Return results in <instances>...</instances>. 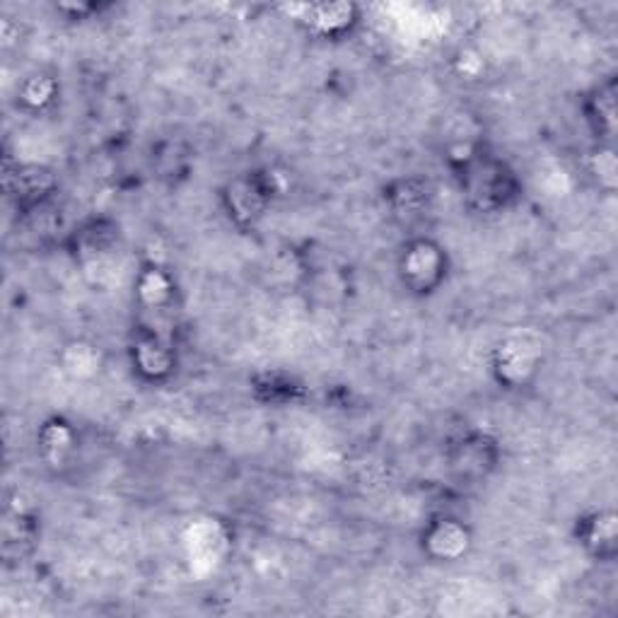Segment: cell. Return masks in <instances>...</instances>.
Masks as SVG:
<instances>
[{
    "label": "cell",
    "mask_w": 618,
    "mask_h": 618,
    "mask_svg": "<svg viewBox=\"0 0 618 618\" xmlns=\"http://www.w3.org/2000/svg\"><path fill=\"white\" fill-rule=\"evenodd\" d=\"M575 537L585 546L587 554H592L597 560H611L616 556V515L611 510H597L578 519Z\"/></svg>",
    "instance_id": "5"
},
{
    "label": "cell",
    "mask_w": 618,
    "mask_h": 618,
    "mask_svg": "<svg viewBox=\"0 0 618 618\" xmlns=\"http://www.w3.org/2000/svg\"><path fill=\"white\" fill-rule=\"evenodd\" d=\"M399 276L403 286L416 295H430L447 278V255L432 240H413L401 249Z\"/></svg>",
    "instance_id": "2"
},
{
    "label": "cell",
    "mask_w": 618,
    "mask_h": 618,
    "mask_svg": "<svg viewBox=\"0 0 618 618\" xmlns=\"http://www.w3.org/2000/svg\"><path fill=\"white\" fill-rule=\"evenodd\" d=\"M259 391H263V401H292L298 397L300 385H295V379L288 375H280V372H271V375H261L257 379V387Z\"/></svg>",
    "instance_id": "12"
},
{
    "label": "cell",
    "mask_w": 618,
    "mask_h": 618,
    "mask_svg": "<svg viewBox=\"0 0 618 618\" xmlns=\"http://www.w3.org/2000/svg\"><path fill=\"white\" fill-rule=\"evenodd\" d=\"M461 191L479 213H496L517 196V179L508 165L484 152L467 154L459 165Z\"/></svg>",
    "instance_id": "1"
},
{
    "label": "cell",
    "mask_w": 618,
    "mask_h": 618,
    "mask_svg": "<svg viewBox=\"0 0 618 618\" xmlns=\"http://www.w3.org/2000/svg\"><path fill=\"white\" fill-rule=\"evenodd\" d=\"M449 467L461 479H484L496 467V447L484 435H469L452 447Z\"/></svg>",
    "instance_id": "6"
},
{
    "label": "cell",
    "mask_w": 618,
    "mask_h": 618,
    "mask_svg": "<svg viewBox=\"0 0 618 618\" xmlns=\"http://www.w3.org/2000/svg\"><path fill=\"white\" fill-rule=\"evenodd\" d=\"M469 544V529L459 519H438L423 534V546L438 560H457L461 554H467Z\"/></svg>",
    "instance_id": "7"
},
{
    "label": "cell",
    "mask_w": 618,
    "mask_h": 618,
    "mask_svg": "<svg viewBox=\"0 0 618 618\" xmlns=\"http://www.w3.org/2000/svg\"><path fill=\"white\" fill-rule=\"evenodd\" d=\"M300 20L319 37H339L356 24V8L343 3L331 6H307L302 8Z\"/></svg>",
    "instance_id": "9"
},
{
    "label": "cell",
    "mask_w": 618,
    "mask_h": 618,
    "mask_svg": "<svg viewBox=\"0 0 618 618\" xmlns=\"http://www.w3.org/2000/svg\"><path fill=\"white\" fill-rule=\"evenodd\" d=\"M587 119L599 140H611L616 131V82L599 86L587 102Z\"/></svg>",
    "instance_id": "10"
},
{
    "label": "cell",
    "mask_w": 618,
    "mask_h": 618,
    "mask_svg": "<svg viewBox=\"0 0 618 618\" xmlns=\"http://www.w3.org/2000/svg\"><path fill=\"white\" fill-rule=\"evenodd\" d=\"M131 358H133V370H138L150 382L165 379L175 368V356L170 346L162 341L160 333L150 329H140L136 333V341L131 346Z\"/></svg>",
    "instance_id": "4"
},
{
    "label": "cell",
    "mask_w": 618,
    "mask_h": 618,
    "mask_svg": "<svg viewBox=\"0 0 618 618\" xmlns=\"http://www.w3.org/2000/svg\"><path fill=\"white\" fill-rule=\"evenodd\" d=\"M22 97L30 104L34 107H41V104H47L51 97H53V82L47 80V78H32V80H27L24 82V90H22Z\"/></svg>",
    "instance_id": "13"
},
{
    "label": "cell",
    "mask_w": 618,
    "mask_h": 618,
    "mask_svg": "<svg viewBox=\"0 0 618 618\" xmlns=\"http://www.w3.org/2000/svg\"><path fill=\"white\" fill-rule=\"evenodd\" d=\"M430 187L428 181H420V179H403L397 185V189L389 193L391 206L399 216H409L416 218L420 216V210L428 208L430 201Z\"/></svg>",
    "instance_id": "11"
},
{
    "label": "cell",
    "mask_w": 618,
    "mask_h": 618,
    "mask_svg": "<svg viewBox=\"0 0 618 618\" xmlns=\"http://www.w3.org/2000/svg\"><path fill=\"white\" fill-rule=\"evenodd\" d=\"M225 199V208H228L230 218L237 225H255L261 216L266 206L271 203L273 199V187L269 185V179L257 172H249L245 177H237L235 181H230L228 187L222 191Z\"/></svg>",
    "instance_id": "3"
},
{
    "label": "cell",
    "mask_w": 618,
    "mask_h": 618,
    "mask_svg": "<svg viewBox=\"0 0 618 618\" xmlns=\"http://www.w3.org/2000/svg\"><path fill=\"white\" fill-rule=\"evenodd\" d=\"M537 370V356L522 341H505L496 350V375L505 387H522Z\"/></svg>",
    "instance_id": "8"
}]
</instances>
